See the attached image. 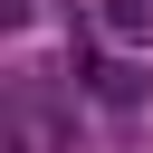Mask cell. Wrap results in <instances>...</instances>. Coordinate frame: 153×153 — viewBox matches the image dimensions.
I'll list each match as a JSON object with an SVG mask.
<instances>
[{
    "label": "cell",
    "instance_id": "obj_1",
    "mask_svg": "<svg viewBox=\"0 0 153 153\" xmlns=\"http://www.w3.org/2000/svg\"><path fill=\"white\" fill-rule=\"evenodd\" d=\"M76 76H86L105 105H134V96H143V67H134V57H76Z\"/></svg>",
    "mask_w": 153,
    "mask_h": 153
},
{
    "label": "cell",
    "instance_id": "obj_2",
    "mask_svg": "<svg viewBox=\"0 0 153 153\" xmlns=\"http://www.w3.org/2000/svg\"><path fill=\"white\" fill-rule=\"evenodd\" d=\"M105 29H115V38H143V29H153V0H105Z\"/></svg>",
    "mask_w": 153,
    "mask_h": 153
}]
</instances>
